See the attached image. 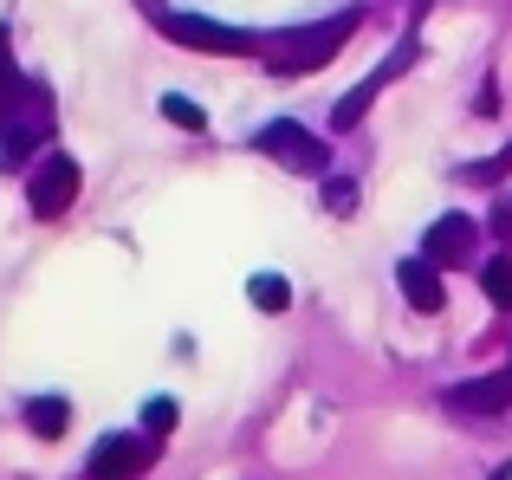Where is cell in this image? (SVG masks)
I'll return each mask as SVG.
<instances>
[{"label":"cell","instance_id":"cell-1","mask_svg":"<svg viewBox=\"0 0 512 480\" xmlns=\"http://www.w3.org/2000/svg\"><path fill=\"white\" fill-rule=\"evenodd\" d=\"M344 39H350V20L299 26V33H286V39H273V46H266V65H273V72H318L325 59H338Z\"/></svg>","mask_w":512,"mask_h":480},{"label":"cell","instance_id":"cell-11","mask_svg":"<svg viewBox=\"0 0 512 480\" xmlns=\"http://www.w3.org/2000/svg\"><path fill=\"white\" fill-rule=\"evenodd\" d=\"M480 279H487V299L506 312V305H512V260H487V273H480Z\"/></svg>","mask_w":512,"mask_h":480},{"label":"cell","instance_id":"cell-9","mask_svg":"<svg viewBox=\"0 0 512 480\" xmlns=\"http://www.w3.org/2000/svg\"><path fill=\"white\" fill-rule=\"evenodd\" d=\"M65 422H72V409H65L59 396H33V403H26V429L33 435H65Z\"/></svg>","mask_w":512,"mask_h":480},{"label":"cell","instance_id":"cell-8","mask_svg":"<svg viewBox=\"0 0 512 480\" xmlns=\"http://www.w3.org/2000/svg\"><path fill=\"white\" fill-rule=\"evenodd\" d=\"M396 279H402V292H409L415 312H441V305H448V292H441V266H435V260H402Z\"/></svg>","mask_w":512,"mask_h":480},{"label":"cell","instance_id":"cell-10","mask_svg":"<svg viewBox=\"0 0 512 480\" xmlns=\"http://www.w3.org/2000/svg\"><path fill=\"white\" fill-rule=\"evenodd\" d=\"M247 299L260 305V312H286V305H292V286L279 273H253L247 279Z\"/></svg>","mask_w":512,"mask_h":480},{"label":"cell","instance_id":"cell-15","mask_svg":"<svg viewBox=\"0 0 512 480\" xmlns=\"http://www.w3.org/2000/svg\"><path fill=\"white\" fill-rule=\"evenodd\" d=\"M350 202H357V189H350V182H331V208H338V215H350Z\"/></svg>","mask_w":512,"mask_h":480},{"label":"cell","instance_id":"cell-14","mask_svg":"<svg viewBox=\"0 0 512 480\" xmlns=\"http://www.w3.org/2000/svg\"><path fill=\"white\" fill-rule=\"evenodd\" d=\"M13 91H20V78H13V59H7V26H0V98L13 104Z\"/></svg>","mask_w":512,"mask_h":480},{"label":"cell","instance_id":"cell-4","mask_svg":"<svg viewBox=\"0 0 512 480\" xmlns=\"http://www.w3.org/2000/svg\"><path fill=\"white\" fill-rule=\"evenodd\" d=\"M156 461V448L143 435H104L98 455H91V480H137Z\"/></svg>","mask_w":512,"mask_h":480},{"label":"cell","instance_id":"cell-3","mask_svg":"<svg viewBox=\"0 0 512 480\" xmlns=\"http://www.w3.org/2000/svg\"><path fill=\"white\" fill-rule=\"evenodd\" d=\"M26 202H33L39 221L65 215V208L78 202V163H72V156H46V163L33 169V189H26Z\"/></svg>","mask_w":512,"mask_h":480},{"label":"cell","instance_id":"cell-13","mask_svg":"<svg viewBox=\"0 0 512 480\" xmlns=\"http://www.w3.org/2000/svg\"><path fill=\"white\" fill-rule=\"evenodd\" d=\"M175 416H182V409L169 403V396H150V409H143V429H156V435H169L175 429Z\"/></svg>","mask_w":512,"mask_h":480},{"label":"cell","instance_id":"cell-6","mask_svg":"<svg viewBox=\"0 0 512 480\" xmlns=\"http://www.w3.org/2000/svg\"><path fill=\"white\" fill-rule=\"evenodd\" d=\"M474 253V221L467 215H441L435 228L422 234V260H435V266H454V260H467Z\"/></svg>","mask_w":512,"mask_h":480},{"label":"cell","instance_id":"cell-7","mask_svg":"<svg viewBox=\"0 0 512 480\" xmlns=\"http://www.w3.org/2000/svg\"><path fill=\"white\" fill-rule=\"evenodd\" d=\"M454 409H467V416H500V409L512 403V370H500V377H480V383H461V390H448Z\"/></svg>","mask_w":512,"mask_h":480},{"label":"cell","instance_id":"cell-5","mask_svg":"<svg viewBox=\"0 0 512 480\" xmlns=\"http://www.w3.org/2000/svg\"><path fill=\"white\" fill-rule=\"evenodd\" d=\"M169 33L195 52H253L247 33H234V26H221V20H195V13H169Z\"/></svg>","mask_w":512,"mask_h":480},{"label":"cell","instance_id":"cell-2","mask_svg":"<svg viewBox=\"0 0 512 480\" xmlns=\"http://www.w3.org/2000/svg\"><path fill=\"white\" fill-rule=\"evenodd\" d=\"M260 150L279 156L286 169H299V176H318V169H325V143H318L305 124H292V117H279V124L260 130Z\"/></svg>","mask_w":512,"mask_h":480},{"label":"cell","instance_id":"cell-12","mask_svg":"<svg viewBox=\"0 0 512 480\" xmlns=\"http://www.w3.org/2000/svg\"><path fill=\"white\" fill-rule=\"evenodd\" d=\"M163 117H169V124H182V130H201V124H208V117H201V104L175 98V91H169V98H163Z\"/></svg>","mask_w":512,"mask_h":480}]
</instances>
